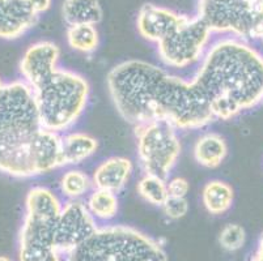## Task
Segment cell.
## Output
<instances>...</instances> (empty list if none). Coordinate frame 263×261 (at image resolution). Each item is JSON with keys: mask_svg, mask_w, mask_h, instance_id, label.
<instances>
[{"mask_svg": "<svg viewBox=\"0 0 263 261\" xmlns=\"http://www.w3.org/2000/svg\"><path fill=\"white\" fill-rule=\"evenodd\" d=\"M61 49L51 41H40L30 45L20 61V73L30 88L50 76L59 67Z\"/></svg>", "mask_w": 263, "mask_h": 261, "instance_id": "obj_11", "label": "cell"}, {"mask_svg": "<svg viewBox=\"0 0 263 261\" xmlns=\"http://www.w3.org/2000/svg\"><path fill=\"white\" fill-rule=\"evenodd\" d=\"M99 149V141L87 132H70L62 136L63 166H76L92 157Z\"/></svg>", "mask_w": 263, "mask_h": 261, "instance_id": "obj_16", "label": "cell"}, {"mask_svg": "<svg viewBox=\"0 0 263 261\" xmlns=\"http://www.w3.org/2000/svg\"><path fill=\"white\" fill-rule=\"evenodd\" d=\"M190 191V183L182 176H176L168 180V193L174 197H186Z\"/></svg>", "mask_w": 263, "mask_h": 261, "instance_id": "obj_26", "label": "cell"}, {"mask_svg": "<svg viewBox=\"0 0 263 261\" xmlns=\"http://www.w3.org/2000/svg\"><path fill=\"white\" fill-rule=\"evenodd\" d=\"M211 29L199 17H189L166 38L157 43V54L164 66L183 69L200 62L209 50Z\"/></svg>", "mask_w": 263, "mask_h": 261, "instance_id": "obj_8", "label": "cell"}, {"mask_svg": "<svg viewBox=\"0 0 263 261\" xmlns=\"http://www.w3.org/2000/svg\"><path fill=\"white\" fill-rule=\"evenodd\" d=\"M106 85L117 112L134 126L165 121L178 131H190L215 122L191 80L149 62L118 63L107 73Z\"/></svg>", "mask_w": 263, "mask_h": 261, "instance_id": "obj_1", "label": "cell"}, {"mask_svg": "<svg viewBox=\"0 0 263 261\" xmlns=\"http://www.w3.org/2000/svg\"><path fill=\"white\" fill-rule=\"evenodd\" d=\"M234 201V191L229 183L214 179L204 184L202 190V203L210 214L221 215L228 212Z\"/></svg>", "mask_w": 263, "mask_h": 261, "instance_id": "obj_17", "label": "cell"}, {"mask_svg": "<svg viewBox=\"0 0 263 261\" xmlns=\"http://www.w3.org/2000/svg\"><path fill=\"white\" fill-rule=\"evenodd\" d=\"M62 16L68 26L79 24L97 25L102 20V8L99 0H64Z\"/></svg>", "mask_w": 263, "mask_h": 261, "instance_id": "obj_18", "label": "cell"}, {"mask_svg": "<svg viewBox=\"0 0 263 261\" xmlns=\"http://www.w3.org/2000/svg\"><path fill=\"white\" fill-rule=\"evenodd\" d=\"M246 240V233L242 226L237 224H228L221 229L219 234V243L221 248L233 252L243 247Z\"/></svg>", "mask_w": 263, "mask_h": 261, "instance_id": "obj_23", "label": "cell"}, {"mask_svg": "<svg viewBox=\"0 0 263 261\" xmlns=\"http://www.w3.org/2000/svg\"><path fill=\"white\" fill-rule=\"evenodd\" d=\"M38 16L33 0H0V38L21 37L35 25Z\"/></svg>", "mask_w": 263, "mask_h": 261, "instance_id": "obj_13", "label": "cell"}, {"mask_svg": "<svg viewBox=\"0 0 263 261\" xmlns=\"http://www.w3.org/2000/svg\"><path fill=\"white\" fill-rule=\"evenodd\" d=\"M30 89L41 124L55 133L68 131L78 123L90 95V85L84 76L61 67Z\"/></svg>", "mask_w": 263, "mask_h": 261, "instance_id": "obj_4", "label": "cell"}, {"mask_svg": "<svg viewBox=\"0 0 263 261\" xmlns=\"http://www.w3.org/2000/svg\"><path fill=\"white\" fill-rule=\"evenodd\" d=\"M229 148L220 133L205 132L197 138L193 148L194 159L205 169H216L226 161Z\"/></svg>", "mask_w": 263, "mask_h": 261, "instance_id": "obj_15", "label": "cell"}, {"mask_svg": "<svg viewBox=\"0 0 263 261\" xmlns=\"http://www.w3.org/2000/svg\"><path fill=\"white\" fill-rule=\"evenodd\" d=\"M189 201L186 197H174V196H168V198L165 200L164 204L161 205L162 213L165 217L169 219H177L183 218L189 212Z\"/></svg>", "mask_w": 263, "mask_h": 261, "instance_id": "obj_24", "label": "cell"}, {"mask_svg": "<svg viewBox=\"0 0 263 261\" xmlns=\"http://www.w3.org/2000/svg\"><path fill=\"white\" fill-rule=\"evenodd\" d=\"M252 29L250 38L263 39V0H250Z\"/></svg>", "mask_w": 263, "mask_h": 261, "instance_id": "obj_25", "label": "cell"}, {"mask_svg": "<svg viewBox=\"0 0 263 261\" xmlns=\"http://www.w3.org/2000/svg\"><path fill=\"white\" fill-rule=\"evenodd\" d=\"M0 261H12L11 258L6 257V256H0Z\"/></svg>", "mask_w": 263, "mask_h": 261, "instance_id": "obj_28", "label": "cell"}, {"mask_svg": "<svg viewBox=\"0 0 263 261\" xmlns=\"http://www.w3.org/2000/svg\"><path fill=\"white\" fill-rule=\"evenodd\" d=\"M85 205L95 219L100 221L113 219L119 210V200L117 193L100 188H93L90 191Z\"/></svg>", "mask_w": 263, "mask_h": 261, "instance_id": "obj_19", "label": "cell"}, {"mask_svg": "<svg viewBox=\"0 0 263 261\" xmlns=\"http://www.w3.org/2000/svg\"><path fill=\"white\" fill-rule=\"evenodd\" d=\"M198 16L212 33H229L250 38V0H199Z\"/></svg>", "mask_w": 263, "mask_h": 261, "instance_id": "obj_9", "label": "cell"}, {"mask_svg": "<svg viewBox=\"0 0 263 261\" xmlns=\"http://www.w3.org/2000/svg\"><path fill=\"white\" fill-rule=\"evenodd\" d=\"M62 201L46 187H33L25 198V217L18 236L20 261H62L57 226Z\"/></svg>", "mask_w": 263, "mask_h": 261, "instance_id": "obj_5", "label": "cell"}, {"mask_svg": "<svg viewBox=\"0 0 263 261\" xmlns=\"http://www.w3.org/2000/svg\"><path fill=\"white\" fill-rule=\"evenodd\" d=\"M44 131L30 86L24 80L0 89V172L13 178L37 176L35 143Z\"/></svg>", "mask_w": 263, "mask_h": 261, "instance_id": "obj_3", "label": "cell"}, {"mask_svg": "<svg viewBox=\"0 0 263 261\" xmlns=\"http://www.w3.org/2000/svg\"><path fill=\"white\" fill-rule=\"evenodd\" d=\"M93 180L87 172L79 169H70L59 179V190L68 200H79L92 191Z\"/></svg>", "mask_w": 263, "mask_h": 261, "instance_id": "obj_21", "label": "cell"}, {"mask_svg": "<svg viewBox=\"0 0 263 261\" xmlns=\"http://www.w3.org/2000/svg\"><path fill=\"white\" fill-rule=\"evenodd\" d=\"M185 14H179L165 7L145 3L136 17V28L144 39L159 43L168 37L177 26L185 21Z\"/></svg>", "mask_w": 263, "mask_h": 261, "instance_id": "obj_12", "label": "cell"}, {"mask_svg": "<svg viewBox=\"0 0 263 261\" xmlns=\"http://www.w3.org/2000/svg\"><path fill=\"white\" fill-rule=\"evenodd\" d=\"M134 172V164L130 158L113 155L101 162L92 174L93 187L100 190L118 193L127 186Z\"/></svg>", "mask_w": 263, "mask_h": 261, "instance_id": "obj_14", "label": "cell"}, {"mask_svg": "<svg viewBox=\"0 0 263 261\" xmlns=\"http://www.w3.org/2000/svg\"><path fill=\"white\" fill-rule=\"evenodd\" d=\"M66 37L68 46L78 52L92 54L99 49V30L96 25H92V24H79V25L68 26Z\"/></svg>", "mask_w": 263, "mask_h": 261, "instance_id": "obj_20", "label": "cell"}, {"mask_svg": "<svg viewBox=\"0 0 263 261\" xmlns=\"http://www.w3.org/2000/svg\"><path fill=\"white\" fill-rule=\"evenodd\" d=\"M136 152L144 174L168 179L181 155L178 129L165 121L135 126Z\"/></svg>", "mask_w": 263, "mask_h": 261, "instance_id": "obj_7", "label": "cell"}, {"mask_svg": "<svg viewBox=\"0 0 263 261\" xmlns=\"http://www.w3.org/2000/svg\"><path fill=\"white\" fill-rule=\"evenodd\" d=\"M66 261H168L161 244L140 230L123 225L99 227Z\"/></svg>", "mask_w": 263, "mask_h": 261, "instance_id": "obj_6", "label": "cell"}, {"mask_svg": "<svg viewBox=\"0 0 263 261\" xmlns=\"http://www.w3.org/2000/svg\"><path fill=\"white\" fill-rule=\"evenodd\" d=\"M99 229L85 203L68 200L62 207L57 226V247L62 256L68 255L89 239Z\"/></svg>", "mask_w": 263, "mask_h": 261, "instance_id": "obj_10", "label": "cell"}, {"mask_svg": "<svg viewBox=\"0 0 263 261\" xmlns=\"http://www.w3.org/2000/svg\"><path fill=\"white\" fill-rule=\"evenodd\" d=\"M250 261H263V234L260 235L259 240L257 244V250H255L254 255L252 256Z\"/></svg>", "mask_w": 263, "mask_h": 261, "instance_id": "obj_27", "label": "cell"}, {"mask_svg": "<svg viewBox=\"0 0 263 261\" xmlns=\"http://www.w3.org/2000/svg\"><path fill=\"white\" fill-rule=\"evenodd\" d=\"M191 83L215 121H229L263 102V56L242 38H221Z\"/></svg>", "mask_w": 263, "mask_h": 261, "instance_id": "obj_2", "label": "cell"}, {"mask_svg": "<svg viewBox=\"0 0 263 261\" xmlns=\"http://www.w3.org/2000/svg\"><path fill=\"white\" fill-rule=\"evenodd\" d=\"M136 191L148 204L160 207L168 198V180L152 174H144L136 184Z\"/></svg>", "mask_w": 263, "mask_h": 261, "instance_id": "obj_22", "label": "cell"}]
</instances>
